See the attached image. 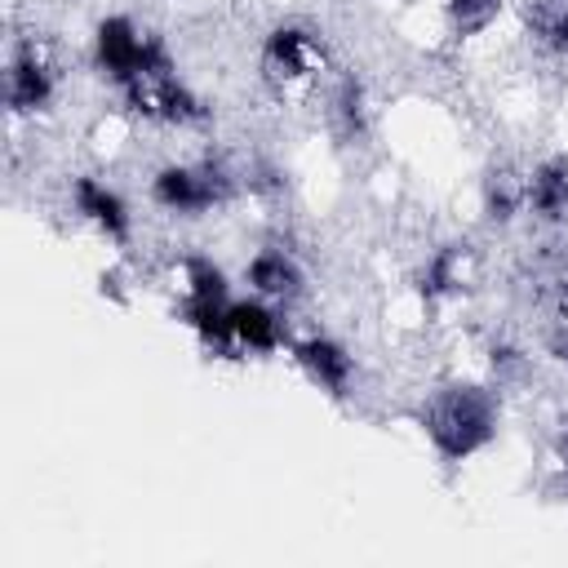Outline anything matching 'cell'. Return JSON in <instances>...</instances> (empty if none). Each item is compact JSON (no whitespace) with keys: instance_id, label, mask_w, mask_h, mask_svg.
<instances>
[{"instance_id":"obj_1","label":"cell","mask_w":568,"mask_h":568,"mask_svg":"<svg viewBox=\"0 0 568 568\" xmlns=\"http://www.w3.org/2000/svg\"><path fill=\"white\" fill-rule=\"evenodd\" d=\"M417 430L444 466L475 462L501 435V386L488 377L439 382L417 408Z\"/></svg>"},{"instance_id":"obj_2","label":"cell","mask_w":568,"mask_h":568,"mask_svg":"<svg viewBox=\"0 0 568 568\" xmlns=\"http://www.w3.org/2000/svg\"><path fill=\"white\" fill-rule=\"evenodd\" d=\"M89 62L93 71L120 93V102H133L146 84L178 71V58L160 31H146L129 13H102L89 36Z\"/></svg>"},{"instance_id":"obj_3","label":"cell","mask_w":568,"mask_h":568,"mask_svg":"<svg viewBox=\"0 0 568 568\" xmlns=\"http://www.w3.org/2000/svg\"><path fill=\"white\" fill-rule=\"evenodd\" d=\"M146 195L160 213L169 217H209L217 209H226L240 195V173L217 160V155H200V160H169L151 173Z\"/></svg>"},{"instance_id":"obj_4","label":"cell","mask_w":568,"mask_h":568,"mask_svg":"<svg viewBox=\"0 0 568 568\" xmlns=\"http://www.w3.org/2000/svg\"><path fill=\"white\" fill-rule=\"evenodd\" d=\"M257 67H262V80L271 89L293 93V89H306V84H315L324 75L328 53H324L320 31H311L306 22H275L262 36Z\"/></svg>"},{"instance_id":"obj_5","label":"cell","mask_w":568,"mask_h":568,"mask_svg":"<svg viewBox=\"0 0 568 568\" xmlns=\"http://www.w3.org/2000/svg\"><path fill=\"white\" fill-rule=\"evenodd\" d=\"M62 89L58 62L36 36H22L4 58V111L13 120H40L53 111Z\"/></svg>"},{"instance_id":"obj_6","label":"cell","mask_w":568,"mask_h":568,"mask_svg":"<svg viewBox=\"0 0 568 568\" xmlns=\"http://www.w3.org/2000/svg\"><path fill=\"white\" fill-rule=\"evenodd\" d=\"M67 209L80 226H89L102 244L111 248H129L133 244V231H138V217H133V204L124 200L120 186H111L106 178L98 173H75L67 182Z\"/></svg>"},{"instance_id":"obj_7","label":"cell","mask_w":568,"mask_h":568,"mask_svg":"<svg viewBox=\"0 0 568 568\" xmlns=\"http://www.w3.org/2000/svg\"><path fill=\"white\" fill-rule=\"evenodd\" d=\"M288 359L333 404H346L355 395V386H359V359L333 333H302V337H293L288 342Z\"/></svg>"},{"instance_id":"obj_8","label":"cell","mask_w":568,"mask_h":568,"mask_svg":"<svg viewBox=\"0 0 568 568\" xmlns=\"http://www.w3.org/2000/svg\"><path fill=\"white\" fill-rule=\"evenodd\" d=\"M244 288L266 297V302H280V306H293L297 297H306V266L293 248L284 244H262L253 248V257L244 262L240 271Z\"/></svg>"},{"instance_id":"obj_9","label":"cell","mask_w":568,"mask_h":568,"mask_svg":"<svg viewBox=\"0 0 568 568\" xmlns=\"http://www.w3.org/2000/svg\"><path fill=\"white\" fill-rule=\"evenodd\" d=\"M231 333H235V351L240 355H280L293 342L284 306L266 302L257 293H244V297L231 302Z\"/></svg>"},{"instance_id":"obj_10","label":"cell","mask_w":568,"mask_h":568,"mask_svg":"<svg viewBox=\"0 0 568 568\" xmlns=\"http://www.w3.org/2000/svg\"><path fill=\"white\" fill-rule=\"evenodd\" d=\"M466 284H470V244H462V240L435 244L413 271V293L422 306H444V302L462 297Z\"/></svg>"},{"instance_id":"obj_11","label":"cell","mask_w":568,"mask_h":568,"mask_svg":"<svg viewBox=\"0 0 568 568\" xmlns=\"http://www.w3.org/2000/svg\"><path fill=\"white\" fill-rule=\"evenodd\" d=\"M231 302L235 297H195V293H178V324L195 337V346L209 359H235V333H231Z\"/></svg>"},{"instance_id":"obj_12","label":"cell","mask_w":568,"mask_h":568,"mask_svg":"<svg viewBox=\"0 0 568 568\" xmlns=\"http://www.w3.org/2000/svg\"><path fill=\"white\" fill-rule=\"evenodd\" d=\"M524 213L541 226H568V155H541L524 173Z\"/></svg>"},{"instance_id":"obj_13","label":"cell","mask_w":568,"mask_h":568,"mask_svg":"<svg viewBox=\"0 0 568 568\" xmlns=\"http://www.w3.org/2000/svg\"><path fill=\"white\" fill-rule=\"evenodd\" d=\"M324 120H328V133L342 142V146H359L373 129V111H368V89L355 71H342L333 84H328V98H324Z\"/></svg>"},{"instance_id":"obj_14","label":"cell","mask_w":568,"mask_h":568,"mask_svg":"<svg viewBox=\"0 0 568 568\" xmlns=\"http://www.w3.org/2000/svg\"><path fill=\"white\" fill-rule=\"evenodd\" d=\"M479 213L493 226H510L524 213V178H515L510 169H493L479 182Z\"/></svg>"},{"instance_id":"obj_15","label":"cell","mask_w":568,"mask_h":568,"mask_svg":"<svg viewBox=\"0 0 568 568\" xmlns=\"http://www.w3.org/2000/svg\"><path fill=\"white\" fill-rule=\"evenodd\" d=\"M178 293H195V297H235V293H231V275H226L222 262H213L209 253H182V257H178Z\"/></svg>"},{"instance_id":"obj_16","label":"cell","mask_w":568,"mask_h":568,"mask_svg":"<svg viewBox=\"0 0 568 568\" xmlns=\"http://www.w3.org/2000/svg\"><path fill=\"white\" fill-rule=\"evenodd\" d=\"M501 4H506V0H439L444 27H448V36H457V40L484 36V31L501 18Z\"/></svg>"},{"instance_id":"obj_17","label":"cell","mask_w":568,"mask_h":568,"mask_svg":"<svg viewBox=\"0 0 568 568\" xmlns=\"http://www.w3.org/2000/svg\"><path fill=\"white\" fill-rule=\"evenodd\" d=\"M528 22H532V36L541 40V49H550L555 58H568V0H537Z\"/></svg>"},{"instance_id":"obj_18","label":"cell","mask_w":568,"mask_h":568,"mask_svg":"<svg viewBox=\"0 0 568 568\" xmlns=\"http://www.w3.org/2000/svg\"><path fill=\"white\" fill-rule=\"evenodd\" d=\"M524 373H528V355L519 346H510V342H493L488 346V382L506 386V382H519Z\"/></svg>"},{"instance_id":"obj_19","label":"cell","mask_w":568,"mask_h":568,"mask_svg":"<svg viewBox=\"0 0 568 568\" xmlns=\"http://www.w3.org/2000/svg\"><path fill=\"white\" fill-rule=\"evenodd\" d=\"M546 355L568 368V311H559V320L550 324V333H546Z\"/></svg>"},{"instance_id":"obj_20","label":"cell","mask_w":568,"mask_h":568,"mask_svg":"<svg viewBox=\"0 0 568 568\" xmlns=\"http://www.w3.org/2000/svg\"><path fill=\"white\" fill-rule=\"evenodd\" d=\"M550 462H555V475L568 484V422L550 435Z\"/></svg>"}]
</instances>
